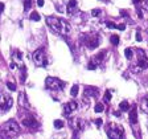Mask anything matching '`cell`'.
I'll return each instance as SVG.
<instances>
[{
  "label": "cell",
  "instance_id": "d4e9b609",
  "mask_svg": "<svg viewBox=\"0 0 148 139\" xmlns=\"http://www.w3.org/2000/svg\"><path fill=\"white\" fill-rule=\"evenodd\" d=\"M31 5H32V0H24V10H25V11H29Z\"/></svg>",
  "mask_w": 148,
  "mask_h": 139
},
{
  "label": "cell",
  "instance_id": "8d00e7d4",
  "mask_svg": "<svg viewBox=\"0 0 148 139\" xmlns=\"http://www.w3.org/2000/svg\"><path fill=\"white\" fill-rule=\"evenodd\" d=\"M114 115H117V117H119V115H120V111H114Z\"/></svg>",
  "mask_w": 148,
  "mask_h": 139
},
{
  "label": "cell",
  "instance_id": "7a4b0ae2",
  "mask_svg": "<svg viewBox=\"0 0 148 139\" xmlns=\"http://www.w3.org/2000/svg\"><path fill=\"white\" fill-rule=\"evenodd\" d=\"M20 133V126L17 125V122L15 121H7L5 123L1 126V133H0V136L1 139H11L13 136L19 135Z\"/></svg>",
  "mask_w": 148,
  "mask_h": 139
},
{
  "label": "cell",
  "instance_id": "f546056e",
  "mask_svg": "<svg viewBox=\"0 0 148 139\" xmlns=\"http://www.w3.org/2000/svg\"><path fill=\"white\" fill-rule=\"evenodd\" d=\"M91 15L93 16H99V15H101V10H93L91 11Z\"/></svg>",
  "mask_w": 148,
  "mask_h": 139
},
{
  "label": "cell",
  "instance_id": "4316f807",
  "mask_svg": "<svg viewBox=\"0 0 148 139\" xmlns=\"http://www.w3.org/2000/svg\"><path fill=\"white\" fill-rule=\"evenodd\" d=\"M104 101H106V102H110L111 101V92H110V90H107V92H106V94H104Z\"/></svg>",
  "mask_w": 148,
  "mask_h": 139
},
{
  "label": "cell",
  "instance_id": "7c38bea8",
  "mask_svg": "<svg viewBox=\"0 0 148 139\" xmlns=\"http://www.w3.org/2000/svg\"><path fill=\"white\" fill-rule=\"evenodd\" d=\"M66 12L69 16H73L74 13L77 12V0H70L68 3V8H66Z\"/></svg>",
  "mask_w": 148,
  "mask_h": 139
},
{
  "label": "cell",
  "instance_id": "9a60e30c",
  "mask_svg": "<svg viewBox=\"0 0 148 139\" xmlns=\"http://www.w3.org/2000/svg\"><path fill=\"white\" fill-rule=\"evenodd\" d=\"M130 121H131V123L135 125L136 122H138V117H136V109H131L130 110Z\"/></svg>",
  "mask_w": 148,
  "mask_h": 139
},
{
  "label": "cell",
  "instance_id": "30bf717a",
  "mask_svg": "<svg viewBox=\"0 0 148 139\" xmlns=\"http://www.w3.org/2000/svg\"><path fill=\"white\" fill-rule=\"evenodd\" d=\"M77 108H78V103H77L76 101L68 102V103L63 106V114L68 117V115H70L72 113H74V111L77 110Z\"/></svg>",
  "mask_w": 148,
  "mask_h": 139
},
{
  "label": "cell",
  "instance_id": "cb8c5ba5",
  "mask_svg": "<svg viewBox=\"0 0 148 139\" xmlns=\"http://www.w3.org/2000/svg\"><path fill=\"white\" fill-rule=\"evenodd\" d=\"M142 108H143V110H144L145 113L148 114V97H147V98H144V101H143Z\"/></svg>",
  "mask_w": 148,
  "mask_h": 139
},
{
  "label": "cell",
  "instance_id": "3957f363",
  "mask_svg": "<svg viewBox=\"0 0 148 139\" xmlns=\"http://www.w3.org/2000/svg\"><path fill=\"white\" fill-rule=\"evenodd\" d=\"M108 138L110 139H123L124 136V130L120 125H117L111 122V123L107 125V130H106Z\"/></svg>",
  "mask_w": 148,
  "mask_h": 139
},
{
  "label": "cell",
  "instance_id": "5b68a950",
  "mask_svg": "<svg viewBox=\"0 0 148 139\" xmlns=\"http://www.w3.org/2000/svg\"><path fill=\"white\" fill-rule=\"evenodd\" d=\"M45 85L48 86V89H50L53 92H61L65 89V82H62L61 79L56 78V77H48L45 81Z\"/></svg>",
  "mask_w": 148,
  "mask_h": 139
},
{
  "label": "cell",
  "instance_id": "7402d4cb",
  "mask_svg": "<svg viewBox=\"0 0 148 139\" xmlns=\"http://www.w3.org/2000/svg\"><path fill=\"white\" fill-rule=\"evenodd\" d=\"M13 58L17 60L19 62H21V58H23V53H20L19 51H15V54H13Z\"/></svg>",
  "mask_w": 148,
  "mask_h": 139
},
{
  "label": "cell",
  "instance_id": "83f0119b",
  "mask_svg": "<svg viewBox=\"0 0 148 139\" xmlns=\"http://www.w3.org/2000/svg\"><path fill=\"white\" fill-rule=\"evenodd\" d=\"M106 25H107L110 29H115V28H118L117 24H114V23H111V21H106Z\"/></svg>",
  "mask_w": 148,
  "mask_h": 139
},
{
  "label": "cell",
  "instance_id": "d6a6232c",
  "mask_svg": "<svg viewBox=\"0 0 148 139\" xmlns=\"http://www.w3.org/2000/svg\"><path fill=\"white\" fill-rule=\"evenodd\" d=\"M95 123H97L98 127H101V126H102V119H101V118H98V119L95 121Z\"/></svg>",
  "mask_w": 148,
  "mask_h": 139
},
{
  "label": "cell",
  "instance_id": "836d02e7",
  "mask_svg": "<svg viewBox=\"0 0 148 139\" xmlns=\"http://www.w3.org/2000/svg\"><path fill=\"white\" fill-rule=\"evenodd\" d=\"M136 40H138V41H142V35H140V33H136Z\"/></svg>",
  "mask_w": 148,
  "mask_h": 139
},
{
  "label": "cell",
  "instance_id": "2e32d148",
  "mask_svg": "<svg viewBox=\"0 0 148 139\" xmlns=\"http://www.w3.org/2000/svg\"><path fill=\"white\" fill-rule=\"evenodd\" d=\"M119 109H120V111H127L130 109V103L127 101H122L119 103Z\"/></svg>",
  "mask_w": 148,
  "mask_h": 139
},
{
  "label": "cell",
  "instance_id": "4dcf8cb0",
  "mask_svg": "<svg viewBox=\"0 0 148 139\" xmlns=\"http://www.w3.org/2000/svg\"><path fill=\"white\" fill-rule=\"evenodd\" d=\"M142 5H143V8H144L145 11H148V0H143Z\"/></svg>",
  "mask_w": 148,
  "mask_h": 139
},
{
  "label": "cell",
  "instance_id": "d6986e66",
  "mask_svg": "<svg viewBox=\"0 0 148 139\" xmlns=\"http://www.w3.org/2000/svg\"><path fill=\"white\" fill-rule=\"evenodd\" d=\"M95 113H102V111L104 110V105L103 103H97L95 105V108H94Z\"/></svg>",
  "mask_w": 148,
  "mask_h": 139
},
{
  "label": "cell",
  "instance_id": "8992f818",
  "mask_svg": "<svg viewBox=\"0 0 148 139\" xmlns=\"http://www.w3.org/2000/svg\"><path fill=\"white\" fill-rule=\"evenodd\" d=\"M33 61L37 64L38 66H48V60H46V54H45L44 49H37L33 53Z\"/></svg>",
  "mask_w": 148,
  "mask_h": 139
},
{
  "label": "cell",
  "instance_id": "d590c367",
  "mask_svg": "<svg viewBox=\"0 0 148 139\" xmlns=\"http://www.w3.org/2000/svg\"><path fill=\"white\" fill-rule=\"evenodd\" d=\"M124 28H126V27L123 25V24L122 25H118V29H120V31H124Z\"/></svg>",
  "mask_w": 148,
  "mask_h": 139
},
{
  "label": "cell",
  "instance_id": "603a6c76",
  "mask_svg": "<svg viewBox=\"0 0 148 139\" xmlns=\"http://www.w3.org/2000/svg\"><path fill=\"white\" fill-rule=\"evenodd\" d=\"M110 41H111V44L113 45H118V42H119V37H118L117 35H114V36H111Z\"/></svg>",
  "mask_w": 148,
  "mask_h": 139
},
{
  "label": "cell",
  "instance_id": "5bb4252c",
  "mask_svg": "<svg viewBox=\"0 0 148 139\" xmlns=\"http://www.w3.org/2000/svg\"><path fill=\"white\" fill-rule=\"evenodd\" d=\"M19 102H20V105H21V106H24L25 109L29 108L28 101H27V97H25V94H24V93H21V94L19 95Z\"/></svg>",
  "mask_w": 148,
  "mask_h": 139
},
{
  "label": "cell",
  "instance_id": "52a82bcc",
  "mask_svg": "<svg viewBox=\"0 0 148 139\" xmlns=\"http://www.w3.org/2000/svg\"><path fill=\"white\" fill-rule=\"evenodd\" d=\"M12 105H13L12 97H11V95H8V94H5V93H3V94H1V103H0V108H1V114H5L7 111L12 108Z\"/></svg>",
  "mask_w": 148,
  "mask_h": 139
},
{
  "label": "cell",
  "instance_id": "6da1fadb",
  "mask_svg": "<svg viewBox=\"0 0 148 139\" xmlns=\"http://www.w3.org/2000/svg\"><path fill=\"white\" fill-rule=\"evenodd\" d=\"M46 24L53 29L54 32H57L58 35H68L70 32V24L63 19L56 17V16H48L46 17Z\"/></svg>",
  "mask_w": 148,
  "mask_h": 139
},
{
  "label": "cell",
  "instance_id": "277c9868",
  "mask_svg": "<svg viewBox=\"0 0 148 139\" xmlns=\"http://www.w3.org/2000/svg\"><path fill=\"white\" fill-rule=\"evenodd\" d=\"M81 41L89 48V49H95L99 45V36L97 33H85L81 36Z\"/></svg>",
  "mask_w": 148,
  "mask_h": 139
},
{
  "label": "cell",
  "instance_id": "ac0fdd59",
  "mask_svg": "<svg viewBox=\"0 0 148 139\" xmlns=\"http://www.w3.org/2000/svg\"><path fill=\"white\" fill-rule=\"evenodd\" d=\"M124 56H126V58L127 60H131V58H132V49H131V48H127L126 51H124Z\"/></svg>",
  "mask_w": 148,
  "mask_h": 139
},
{
  "label": "cell",
  "instance_id": "1f68e13d",
  "mask_svg": "<svg viewBox=\"0 0 148 139\" xmlns=\"http://www.w3.org/2000/svg\"><path fill=\"white\" fill-rule=\"evenodd\" d=\"M89 69H90V70H94L95 69V68H97V64H94V62H90V64H89Z\"/></svg>",
  "mask_w": 148,
  "mask_h": 139
},
{
  "label": "cell",
  "instance_id": "e575fe53",
  "mask_svg": "<svg viewBox=\"0 0 148 139\" xmlns=\"http://www.w3.org/2000/svg\"><path fill=\"white\" fill-rule=\"evenodd\" d=\"M37 5L38 7H42V5H44V0H37Z\"/></svg>",
  "mask_w": 148,
  "mask_h": 139
},
{
  "label": "cell",
  "instance_id": "f1b7e54d",
  "mask_svg": "<svg viewBox=\"0 0 148 139\" xmlns=\"http://www.w3.org/2000/svg\"><path fill=\"white\" fill-rule=\"evenodd\" d=\"M7 86H8V89H10V90H12V92H15V90H16V86H15V84H13V82H7Z\"/></svg>",
  "mask_w": 148,
  "mask_h": 139
},
{
  "label": "cell",
  "instance_id": "ffe728a7",
  "mask_svg": "<svg viewBox=\"0 0 148 139\" xmlns=\"http://www.w3.org/2000/svg\"><path fill=\"white\" fill-rule=\"evenodd\" d=\"M53 125H54V127H56V129H62V127H63V121L56 119V121L53 122Z\"/></svg>",
  "mask_w": 148,
  "mask_h": 139
},
{
  "label": "cell",
  "instance_id": "8fae6325",
  "mask_svg": "<svg viewBox=\"0 0 148 139\" xmlns=\"http://www.w3.org/2000/svg\"><path fill=\"white\" fill-rule=\"evenodd\" d=\"M83 94H85L86 97H97V95L99 94V90H98L97 88H94V86H86Z\"/></svg>",
  "mask_w": 148,
  "mask_h": 139
},
{
  "label": "cell",
  "instance_id": "484cf974",
  "mask_svg": "<svg viewBox=\"0 0 148 139\" xmlns=\"http://www.w3.org/2000/svg\"><path fill=\"white\" fill-rule=\"evenodd\" d=\"M31 20H35V21H38V20H40V15H38L37 12H32V15H31Z\"/></svg>",
  "mask_w": 148,
  "mask_h": 139
},
{
  "label": "cell",
  "instance_id": "9c48e42d",
  "mask_svg": "<svg viewBox=\"0 0 148 139\" xmlns=\"http://www.w3.org/2000/svg\"><path fill=\"white\" fill-rule=\"evenodd\" d=\"M138 53H139V60H138V65L140 69H145L148 68V58L145 57V53L143 49H138Z\"/></svg>",
  "mask_w": 148,
  "mask_h": 139
},
{
  "label": "cell",
  "instance_id": "ba28073f",
  "mask_svg": "<svg viewBox=\"0 0 148 139\" xmlns=\"http://www.w3.org/2000/svg\"><path fill=\"white\" fill-rule=\"evenodd\" d=\"M72 126H73V130H74L76 136H78L79 134L83 131V129H85V123L82 122L81 118H74V119L72 121Z\"/></svg>",
  "mask_w": 148,
  "mask_h": 139
},
{
  "label": "cell",
  "instance_id": "44dd1931",
  "mask_svg": "<svg viewBox=\"0 0 148 139\" xmlns=\"http://www.w3.org/2000/svg\"><path fill=\"white\" fill-rule=\"evenodd\" d=\"M78 92H79V88H78V85H74L72 88V90H70V94L73 95V97H77V94H78Z\"/></svg>",
  "mask_w": 148,
  "mask_h": 139
},
{
  "label": "cell",
  "instance_id": "4fadbf2b",
  "mask_svg": "<svg viewBox=\"0 0 148 139\" xmlns=\"http://www.w3.org/2000/svg\"><path fill=\"white\" fill-rule=\"evenodd\" d=\"M23 125L27 127H32V126H37V122L33 117H28L25 119H23Z\"/></svg>",
  "mask_w": 148,
  "mask_h": 139
},
{
  "label": "cell",
  "instance_id": "e0dca14e",
  "mask_svg": "<svg viewBox=\"0 0 148 139\" xmlns=\"http://www.w3.org/2000/svg\"><path fill=\"white\" fill-rule=\"evenodd\" d=\"M104 54H106V51H102V52H99V53L97 54V57H95V64H99V62H101V61L103 60Z\"/></svg>",
  "mask_w": 148,
  "mask_h": 139
}]
</instances>
